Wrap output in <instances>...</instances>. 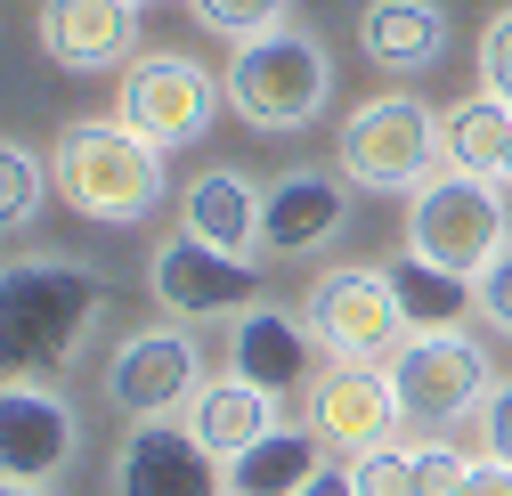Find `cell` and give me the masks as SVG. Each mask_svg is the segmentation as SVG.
Masks as SVG:
<instances>
[{"mask_svg":"<svg viewBox=\"0 0 512 496\" xmlns=\"http://www.w3.org/2000/svg\"><path fill=\"white\" fill-rule=\"evenodd\" d=\"M106 309V277L82 269V261H9V277H0V350H9V375L41 383L57 375L98 326Z\"/></svg>","mask_w":512,"mask_h":496,"instance_id":"6da1fadb","label":"cell"},{"mask_svg":"<svg viewBox=\"0 0 512 496\" xmlns=\"http://www.w3.org/2000/svg\"><path fill=\"white\" fill-rule=\"evenodd\" d=\"M49 171H57V196L106 228H131L163 204V147L139 139L131 122H66L49 147Z\"/></svg>","mask_w":512,"mask_h":496,"instance_id":"7a4b0ae2","label":"cell"},{"mask_svg":"<svg viewBox=\"0 0 512 496\" xmlns=\"http://www.w3.org/2000/svg\"><path fill=\"white\" fill-rule=\"evenodd\" d=\"M228 98L252 131H301V122L326 114L334 98V66L309 33L277 25L261 41H236V66H228Z\"/></svg>","mask_w":512,"mask_h":496,"instance_id":"3957f363","label":"cell"},{"mask_svg":"<svg viewBox=\"0 0 512 496\" xmlns=\"http://www.w3.org/2000/svg\"><path fill=\"white\" fill-rule=\"evenodd\" d=\"M504 188L496 179H472V171H439L415 188L407 204V253L439 261V269H456L480 285V269L504 253Z\"/></svg>","mask_w":512,"mask_h":496,"instance_id":"277c9868","label":"cell"},{"mask_svg":"<svg viewBox=\"0 0 512 496\" xmlns=\"http://www.w3.org/2000/svg\"><path fill=\"white\" fill-rule=\"evenodd\" d=\"M301 326L342 366H374V358L407 350V318H399V293L382 269H317L301 293Z\"/></svg>","mask_w":512,"mask_h":496,"instance_id":"5b68a950","label":"cell"},{"mask_svg":"<svg viewBox=\"0 0 512 496\" xmlns=\"http://www.w3.org/2000/svg\"><path fill=\"white\" fill-rule=\"evenodd\" d=\"M431 155H439V122L407 90H382V98H366L342 122V171L358 179V188H382V196L407 188L415 196L423 171H431Z\"/></svg>","mask_w":512,"mask_h":496,"instance_id":"8992f818","label":"cell"},{"mask_svg":"<svg viewBox=\"0 0 512 496\" xmlns=\"http://www.w3.org/2000/svg\"><path fill=\"white\" fill-rule=\"evenodd\" d=\"M220 90L228 82H212L196 57H131V66H122V90H114V122H131L139 139H155L171 155V147H196L212 131Z\"/></svg>","mask_w":512,"mask_h":496,"instance_id":"52a82bcc","label":"cell"},{"mask_svg":"<svg viewBox=\"0 0 512 496\" xmlns=\"http://www.w3.org/2000/svg\"><path fill=\"white\" fill-rule=\"evenodd\" d=\"M196 391H204V358L179 326H139L106 358V399L131 423H171L179 407H196Z\"/></svg>","mask_w":512,"mask_h":496,"instance_id":"ba28073f","label":"cell"},{"mask_svg":"<svg viewBox=\"0 0 512 496\" xmlns=\"http://www.w3.org/2000/svg\"><path fill=\"white\" fill-rule=\"evenodd\" d=\"M147 285H155V301L171 309V318H244V309L261 301V269H252L244 253H220V244L187 236V228L155 244Z\"/></svg>","mask_w":512,"mask_h":496,"instance_id":"9c48e42d","label":"cell"},{"mask_svg":"<svg viewBox=\"0 0 512 496\" xmlns=\"http://www.w3.org/2000/svg\"><path fill=\"white\" fill-rule=\"evenodd\" d=\"M391 383H399V407L415 423H456L472 407H488V350L472 334H407V350L391 358Z\"/></svg>","mask_w":512,"mask_h":496,"instance_id":"30bf717a","label":"cell"},{"mask_svg":"<svg viewBox=\"0 0 512 496\" xmlns=\"http://www.w3.org/2000/svg\"><path fill=\"white\" fill-rule=\"evenodd\" d=\"M74 448H82V415L57 399L49 383L9 375V391H0V480L49 488L57 472L74 464Z\"/></svg>","mask_w":512,"mask_h":496,"instance_id":"8fae6325","label":"cell"},{"mask_svg":"<svg viewBox=\"0 0 512 496\" xmlns=\"http://www.w3.org/2000/svg\"><path fill=\"white\" fill-rule=\"evenodd\" d=\"M399 383H391V366H334V375H317L309 383V431L326 448H391V431H399Z\"/></svg>","mask_w":512,"mask_h":496,"instance_id":"7c38bea8","label":"cell"},{"mask_svg":"<svg viewBox=\"0 0 512 496\" xmlns=\"http://www.w3.org/2000/svg\"><path fill=\"white\" fill-rule=\"evenodd\" d=\"M114 496H220V456L187 423H131L114 456Z\"/></svg>","mask_w":512,"mask_h":496,"instance_id":"4fadbf2b","label":"cell"},{"mask_svg":"<svg viewBox=\"0 0 512 496\" xmlns=\"http://www.w3.org/2000/svg\"><path fill=\"white\" fill-rule=\"evenodd\" d=\"M41 49L74 74H106V66H131V41H139V0H41L33 17Z\"/></svg>","mask_w":512,"mask_h":496,"instance_id":"5bb4252c","label":"cell"},{"mask_svg":"<svg viewBox=\"0 0 512 496\" xmlns=\"http://www.w3.org/2000/svg\"><path fill=\"white\" fill-rule=\"evenodd\" d=\"M309 350H317V334L301 318H285V309H244L236 334H228V366L244 383H261L269 399H285V391L309 383Z\"/></svg>","mask_w":512,"mask_h":496,"instance_id":"9a60e30c","label":"cell"},{"mask_svg":"<svg viewBox=\"0 0 512 496\" xmlns=\"http://www.w3.org/2000/svg\"><path fill=\"white\" fill-rule=\"evenodd\" d=\"M261 212H269V196L252 188L244 171H196L187 196H179V228L220 244V253H244V261H252V244H261Z\"/></svg>","mask_w":512,"mask_h":496,"instance_id":"2e32d148","label":"cell"},{"mask_svg":"<svg viewBox=\"0 0 512 496\" xmlns=\"http://www.w3.org/2000/svg\"><path fill=\"white\" fill-rule=\"evenodd\" d=\"M342 212H350L342 179H326V171H293V179H277V188H269L261 244H269V253H317L326 236H342Z\"/></svg>","mask_w":512,"mask_h":496,"instance_id":"e0dca14e","label":"cell"},{"mask_svg":"<svg viewBox=\"0 0 512 496\" xmlns=\"http://www.w3.org/2000/svg\"><path fill=\"white\" fill-rule=\"evenodd\" d=\"M187 431L220 456V464H236L244 448H261L269 431H277V399L261 391V383H244V375H220V383H204L196 391V407H187Z\"/></svg>","mask_w":512,"mask_h":496,"instance_id":"ac0fdd59","label":"cell"},{"mask_svg":"<svg viewBox=\"0 0 512 496\" xmlns=\"http://www.w3.org/2000/svg\"><path fill=\"white\" fill-rule=\"evenodd\" d=\"M382 277H391V293H399L407 334H464V309H480V285H472V277L439 269V261H423V253H399Z\"/></svg>","mask_w":512,"mask_h":496,"instance_id":"d6986e66","label":"cell"},{"mask_svg":"<svg viewBox=\"0 0 512 496\" xmlns=\"http://www.w3.org/2000/svg\"><path fill=\"white\" fill-rule=\"evenodd\" d=\"M317 472H326V440L309 423H277L261 448H244L228 464V496H301Z\"/></svg>","mask_w":512,"mask_h":496,"instance_id":"ffe728a7","label":"cell"},{"mask_svg":"<svg viewBox=\"0 0 512 496\" xmlns=\"http://www.w3.org/2000/svg\"><path fill=\"white\" fill-rule=\"evenodd\" d=\"M358 41H366L374 66L423 74V66H439V49H447V17L431 9V0H374V9L358 17Z\"/></svg>","mask_w":512,"mask_h":496,"instance_id":"44dd1931","label":"cell"},{"mask_svg":"<svg viewBox=\"0 0 512 496\" xmlns=\"http://www.w3.org/2000/svg\"><path fill=\"white\" fill-rule=\"evenodd\" d=\"M512 155V106L504 98H464V106H447L439 114V163L447 171H472V179H496Z\"/></svg>","mask_w":512,"mask_h":496,"instance_id":"7402d4cb","label":"cell"},{"mask_svg":"<svg viewBox=\"0 0 512 496\" xmlns=\"http://www.w3.org/2000/svg\"><path fill=\"white\" fill-rule=\"evenodd\" d=\"M49 179H57V171H49L33 147H17V139L0 147V220H9L17 236L41 220V188H49Z\"/></svg>","mask_w":512,"mask_h":496,"instance_id":"603a6c76","label":"cell"},{"mask_svg":"<svg viewBox=\"0 0 512 496\" xmlns=\"http://www.w3.org/2000/svg\"><path fill=\"white\" fill-rule=\"evenodd\" d=\"M187 9H196V25L220 33V41H261V33L285 25V0H187Z\"/></svg>","mask_w":512,"mask_h":496,"instance_id":"cb8c5ba5","label":"cell"},{"mask_svg":"<svg viewBox=\"0 0 512 496\" xmlns=\"http://www.w3.org/2000/svg\"><path fill=\"white\" fill-rule=\"evenodd\" d=\"M350 480H358V496H415V456L407 448H366L350 464Z\"/></svg>","mask_w":512,"mask_h":496,"instance_id":"d4e9b609","label":"cell"},{"mask_svg":"<svg viewBox=\"0 0 512 496\" xmlns=\"http://www.w3.org/2000/svg\"><path fill=\"white\" fill-rule=\"evenodd\" d=\"M480 90L512 106V9H496L488 33H480Z\"/></svg>","mask_w":512,"mask_h":496,"instance_id":"484cf974","label":"cell"},{"mask_svg":"<svg viewBox=\"0 0 512 496\" xmlns=\"http://www.w3.org/2000/svg\"><path fill=\"white\" fill-rule=\"evenodd\" d=\"M464 480H472V464L447 448V440L415 448V496H464Z\"/></svg>","mask_w":512,"mask_h":496,"instance_id":"4316f807","label":"cell"},{"mask_svg":"<svg viewBox=\"0 0 512 496\" xmlns=\"http://www.w3.org/2000/svg\"><path fill=\"white\" fill-rule=\"evenodd\" d=\"M480 318H488L496 334H512V244L480 269Z\"/></svg>","mask_w":512,"mask_h":496,"instance_id":"83f0119b","label":"cell"},{"mask_svg":"<svg viewBox=\"0 0 512 496\" xmlns=\"http://www.w3.org/2000/svg\"><path fill=\"white\" fill-rule=\"evenodd\" d=\"M480 431H488V456H504V464H512V383H496V391H488Z\"/></svg>","mask_w":512,"mask_h":496,"instance_id":"f1b7e54d","label":"cell"},{"mask_svg":"<svg viewBox=\"0 0 512 496\" xmlns=\"http://www.w3.org/2000/svg\"><path fill=\"white\" fill-rule=\"evenodd\" d=\"M464 496H512V464L504 456H480L472 480H464Z\"/></svg>","mask_w":512,"mask_h":496,"instance_id":"f546056e","label":"cell"},{"mask_svg":"<svg viewBox=\"0 0 512 496\" xmlns=\"http://www.w3.org/2000/svg\"><path fill=\"white\" fill-rule=\"evenodd\" d=\"M301 496H358V480H350V464H326V472H317Z\"/></svg>","mask_w":512,"mask_h":496,"instance_id":"4dcf8cb0","label":"cell"},{"mask_svg":"<svg viewBox=\"0 0 512 496\" xmlns=\"http://www.w3.org/2000/svg\"><path fill=\"white\" fill-rule=\"evenodd\" d=\"M0 496H49V488H25V480H0Z\"/></svg>","mask_w":512,"mask_h":496,"instance_id":"1f68e13d","label":"cell"},{"mask_svg":"<svg viewBox=\"0 0 512 496\" xmlns=\"http://www.w3.org/2000/svg\"><path fill=\"white\" fill-rule=\"evenodd\" d=\"M496 188H512V155H504V171H496Z\"/></svg>","mask_w":512,"mask_h":496,"instance_id":"d6a6232c","label":"cell"},{"mask_svg":"<svg viewBox=\"0 0 512 496\" xmlns=\"http://www.w3.org/2000/svg\"><path fill=\"white\" fill-rule=\"evenodd\" d=\"M139 9H147V0H139Z\"/></svg>","mask_w":512,"mask_h":496,"instance_id":"836d02e7","label":"cell"}]
</instances>
